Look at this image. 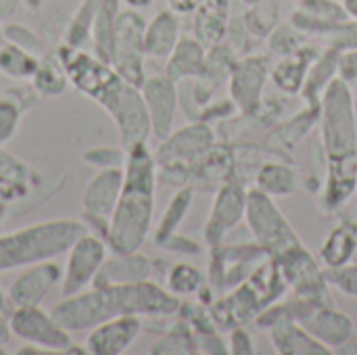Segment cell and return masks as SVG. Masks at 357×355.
Wrapping results in <instances>:
<instances>
[{
  "label": "cell",
  "mask_w": 357,
  "mask_h": 355,
  "mask_svg": "<svg viewBox=\"0 0 357 355\" xmlns=\"http://www.w3.org/2000/svg\"><path fill=\"white\" fill-rule=\"evenodd\" d=\"M320 132L326 157V184L320 207H343L357 190V109L349 82L337 75L320 98Z\"/></svg>",
  "instance_id": "cell-1"
},
{
  "label": "cell",
  "mask_w": 357,
  "mask_h": 355,
  "mask_svg": "<svg viewBox=\"0 0 357 355\" xmlns=\"http://www.w3.org/2000/svg\"><path fill=\"white\" fill-rule=\"evenodd\" d=\"M180 299L169 289L142 280L132 285L92 287L71 297H63L50 314L69 333L92 331L117 316H172L180 312Z\"/></svg>",
  "instance_id": "cell-2"
},
{
  "label": "cell",
  "mask_w": 357,
  "mask_h": 355,
  "mask_svg": "<svg viewBox=\"0 0 357 355\" xmlns=\"http://www.w3.org/2000/svg\"><path fill=\"white\" fill-rule=\"evenodd\" d=\"M157 161L146 142L128 149L123 163V188L109 220L107 247L113 253H136L146 243L155 216Z\"/></svg>",
  "instance_id": "cell-3"
},
{
  "label": "cell",
  "mask_w": 357,
  "mask_h": 355,
  "mask_svg": "<svg viewBox=\"0 0 357 355\" xmlns=\"http://www.w3.org/2000/svg\"><path fill=\"white\" fill-rule=\"evenodd\" d=\"M84 232L82 220L59 218L0 234V274L65 255Z\"/></svg>",
  "instance_id": "cell-4"
},
{
  "label": "cell",
  "mask_w": 357,
  "mask_h": 355,
  "mask_svg": "<svg viewBox=\"0 0 357 355\" xmlns=\"http://www.w3.org/2000/svg\"><path fill=\"white\" fill-rule=\"evenodd\" d=\"M245 220L255 243L266 251L268 257L276 262L303 245L291 222L274 203V199L257 186L247 190Z\"/></svg>",
  "instance_id": "cell-5"
},
{
  "label": "cell",
  "mask_w": 357,
  "mask_h": 355,
  "mask_svg": "<svg viewBox=\"0 0 357 355\" xmlns=\"http://www.w3.org/2000/svg\"><path fill=\"white\" fill-rule=\"evenodd\" d=\"M215 144V134L207 121H192L174 130L155 151L157 172L167 184H186L188 167Z\"/></svg>",
  "instance_id": "cell-6"
},
{
  "label": "cell",
  "mask_w": 357,
  "mask_h": 355,
  "mask_svg": "<svg viewBox=\"0 0 357 355\" xmlns=\"http://www.w3.org/2000/svg\"><path fill=\"white\" fill-rule=\"evenodd\" d=\"M96 103L113 119V123L119 132L121 146L126 151L138 142H146L149 136H153L151 117H149L146 103H144L140 86H134L119 75L100 94V98Z\"/></svg>",
  "instance_id": "cell-7"
},
{
  "label": "cell",
  "mask_w": 357,
  "mask_h": 355,
  "mask_svg": "<svg viewBox=\"0 0 357 355\" xmlns=\"http://www.w3.org/2000/svg\"><path fill=\"white\" fill-rule=\"evenodd\" d=\"M144 29L146 21L136 8L119 10L111 46V65L123 80L134 86H142V82L146 80Z\"/></svg>",
  "instance_id": "cell-8"
},
{
  "label": "cell",
  "mask_w": 357,
  "mask_h": 355,
  "mask_svg": "<svg viewBox=\"0 0 357 355\" xmlns=\"http://www.w3.org/2000/svg\"><path fill=\"white\" fill-rule=\"evenodd\" d=\"M56 52L65 67L69 84L84 96L92 98L94 103L119 77V73L113 69L111 63L102 61L96 54L86 52L84 48H71V46L63 44L56 48Z\"/></svg>",
  "instance_id": "cell-9"
},
{
  "label": "cell",
  "mask_w": 357,
  "mask_h": 355,
  "mask_svg": "<svg viewBox=\"0 0 357 355\" xmlns=\"http://www.w3.org/2000/svg\"><path fill=\"white\" fill-rule=\"evenodd\" d=\"M105 259H107V243L100 236L86 230L67 251V264L61 278L63 297H71L86 291L94 282Z\"/></svg>",
  "instance_id": "cell-10"
},
{
  "label": "cell",
  "mask_w": 357,
  "mask_h": 355,
  "mask_svg": "<svg viewBox=\"0 0 357 355\" xmlns=\"http://www.w3.org/2000/svg\"><path fill=\"white\" fill-rule=\"evenodd\" d=\"M8 320L13 335L29 345H38L46 352H67L71 347L69 331H65L54 316L40 305L15 308Z\"/></svg>",
  "instance_id": "cell-11"
},
{
  "label": "cell",
  "mask_w": 357,
  "mask_h": 355,
  "mask_svg": "<svg viewBox=\"0 0 357 355\" xmlns=\"http://www.w3.org/2000/svg\"><path fill=\"white\" fill-rule=\"evenodd\" d=\"M278 264L295 297H301L305 301L320 303V305L333 303V299L328 297L326 270L320 266V262L314 259V255L303 245L287 253L282 259H278Z\"/></svg>",
  "instance_id": "cell-12"
},
{
  "label": "cell",
  "mask_w": 357,
  "mask_h": 355,
  "mask_svg": "<svg viewBox=\"0 0 357 355\" xmlns=\"http://www.w3.org/2000/svg\"><path fill=\"white\" fill-rule=\"evenodd\" d=\"M272 63L268 56L261 54H249L245 59H238L234 65L228 86H230V100L236 105V109L245 115H255L261 100L264 90L270 80Z\"/></svg>",
  "instance_id": "cell-13"
},
{
  "label": "cell",
  "mask_w": 357,
  "mask_h": 355,
  "mask_svg": "<svg viewBox=\"0 0 357 355\" xmlns=\"http://www.w3.org/2000/svg\"><path fill=\"white\" fill-rule=\"evenodd\" d=\"M247 209V190L234 178L226 180L218 186L211 213L205 224V241L209 247H215L224 241V236L245 218Z\"/></svg>",
  "instance_id": "cell-14"
},
{
  "label": "cell",
  "mask_w": 357,
  "mask_h": 355,
  "mask_svg": "<svg viewBox=\"0 0 357 355\" xmlns=\"http://www.w3.org/2000/svg\"><path fill=\"white\" fill-rule=\"evenodd\" d=\"M146 111L151 117V132L161 142L174 132L176 111H178V82L163 75H151L140 86Z\"/></svg>",
  "instance_id": "cell-15"
},
{
  "label": "cell",
  "mask_w": 357,
  "mask_h": 355,
  "mask_svg": "<svg viewBox=\"0 0 357 355\" xmlns=\"http://www.w3.org/2000/svg\"><path fill=\"white\" fill-rule=\"evenodd\" d=\"M264 303L259 295L253 291V287L243 280L234 289L222 293L220 299H215L209 305V314L218 326V331H232L238 326H247L249 322L257 320V316L264 312Z\"/></svg>",
  "instance_id": "cell-16"
},
{
  "label": "cell",
  "mask_w": 357,
  "mask_h": 355,
  "mask_svg": "<svg viewBox=\"0 0 357 355\" xmlns=\"http://www.w3.org/2000/svg\"><path fill=\"white\" fill-rule=\"evenodd\" d=\"M236 63H238V54L230 44L220 42L211 48H207L205 63H203L201 71L197 73V77H192L195 80L192 100L197 103L199 109H203L211 103L215 90L222 88L224 82L230 80V73Z\"/></svg>",
  "instance_id": "cell-17"
},
{
  "label": "cell",
  "mask_w": 357,
  "mask_h": 355,
  "mask_svg": "<svg viewBox=\"0 0 357 355\" xmlns=\"http://www.w3.org/2000/svg\"><path fill=\"white\" fill-rule=\"evenodd\" d=\"M61 278H63L61 264L52 259L31 264L8 287V301L15 308L40 305L46 299V295L54 289V285L61 282Z\"/></svg>",
  "instance_id": "cell-18"
},
{
  "label": "cell",
  "mask_w": 357,
  "mask_h": 355,
  "mask_svg": "<svg viewBox=\"0 0 357 355\" xmlns=\"http://www.w3.org/2000/svg\"><path fill=\"white\" fill-rule=\"evenodd\" d=\"M123 188V167L98 169L94 178L86 184L82 195V207L86 218L102 220L109 224L115 205Z\"/></svg>",
  "instance_id": "cell-19"
},
{
  "label": "cell",
  "mask_w": 357,
  "mask_h": 355,
  "mask_svg": "<svg viewBox=\"0 0 357 355\" xmlns=\"http://www.w3.org/2000/svg\"><path fill=\"white\" fill-rule=\"evenodd\" d=\"M142 331L140 316H117L94 326L86 339V352L92 355H121Z\"/></svg>",
  "instance_id": "cell-20"
},
{
  "label": "cell",
  "mask_w": 357,
  "mask_h": 355,
  "mask_svg": "<svg viewBox=\"0 0 357 355\" xmlns=\"http://www.w3.org/2000/svg\"><path fill=\"white\" fill-rule=\"evenodd\" d=\"M347 17L341 2L335 0H299V8L293 13L291 23L303 33L328 36Z\"/></svg>",
  "instance_id": "cell-21"
},
{
  "label": "cell",
  "mask_w": 357,
  "mask_h": 355,
  "mask_svg": "<svg viewBox=\"0 0 357 355\" xmlns=\"http://www.w3.org/2000/svg\"><path fill=\"white\" fill-rule=\"evenodd\" d=\"M42 178L19 157L0 146V203H13L25 199L40 186Z\"/></svg>",
  "instance_id": "cell-22"
},
{
  "label": "cell",
  "mask_w": 357,
  "mask_h": 355,
  "mask_svg": "<svg viewBox=\"0 0 357 355\" xmlns=\"http://www.w3.org/2000/svg\"><path fill=\"white\" fill-rule=\"evenodd\" d=\"M270 339L280 355H328L331 347L310 335L299 322L291 318H278L270 324Z\"/></svg>",
  "instance_id": "cell-23"
},
{
  "label": "cell",
  "mask_w": 357,
  "mask_h": 355,
  "mask_svg": "<svg viewBox=\"0 0 357 355\" xmlns=\"http://www.w3.org/2000/svg\"><path fill=\"white\" fill-rule=\"evenodd\" d=\"M318 54H320V50L316 46L305 44L299 50L280 56L270 69V80L284 94H301L307 71Z\"/></svg>",
  "instance_id": "cell-24"
},
{
  "label": "cell",
  "mask_w": 357,
  "mask_h": 355,
  "mask_svg": "<svg viewBox=\"0 0 357 355\" xmlns=\"http://www.w3.org/2000/svg\"><path fill=\"white\" fill-rule=\"evenodd\" d=\"M153 274L151 259L136 253H113V257H107L100 266L92 287H109V285H132L149 280Z\"/></svg>",
  "instance_id": "cell-25"
},
{
  "label": "cell",
  "mask_w": 357,
  "mask_h": 355,
  "mask_svg": "<svg viewBox=\"0 0 357 355\" xmlns=\"http://www.w3.org/2000/svg\"><path fill=\"white\" fill-rule=\"evenodd\" d=\"M192 13L195 38L205 48L224 42L230 23V0H199Z\"/></svg>",
  "instance_id": "cell-26"
},
{
  "label": "cell",
  "mask_w": 357,
  "mask_h": 355,
  "mask_svg": "<svg viewBox=\"0 0 357 355\" xmlns=\"http://www.w3.org/2000/svg\"><path fill=\"white\" fill-rule=\"evenodd\" d=\"M234 172V153L228 144H213L207 153H203L190 167H188V184L211 186L224 184L232 178Z\"/></svg>",
  "instance_id": "cell-27"
},
{
  "label": "cell",
  "mask_w": 357,
  "mask_h": 355,
  "mask_svg": "<svg viewBox=\"0 0 357 355\" xmlns=\"http://www.w3.org/2000/svg\"><path fill=\"white\" fill-rule=\"evenodd\" d=\"M180 40V17L178 13L161 10L157 13L144 29V50L146 56L153 59H167L174 46Z\"/></svg>",
  "instance_id": "cell-28"
},
{
  "label": "cell",
  "mask_w": 357,
  "mask_h": 355,
  "mask_svg": "<svg viewBox=\"0 0 357 355\" xmlns=\"http://www.w3.org/2000/svg\"><path fill=\"white\" fill-rule=\"evenodd\" d=\"M207 56V48L195 36H180L178 44L165 59V75L174 82L197 77Z\"/></svg>",
  "instance_id": "cell-29"
},
{
  "label": "cell",
  "mask_w": 357,
  "mask_h": 355,
  "mask_svg": "<svg viewBox=\"0 0 357 355\" xmlns=\"http://www.w3.org/2000/svg\"><path fill=\"white\" fill-rule=\"evenodd\" d=\"M339 61H341V52L333 46H328L324 52H320L316 56V61L312 63V67L307 71L303 90H301V96L307 107L320 109L322 92L339 75Z\"/></svg>",
  "instance_id": "cell-30"
},
{
  "label": "cell",
  "mask_w": 357,
  "mask_h": 355,
  "mask_svg": "<svg viewBox=\"0 0 357 355\" xmlns=\"http://www.w3.org/2000/svg\"><path fill=\"white\" fill-rule=\"evenodd\" d=\"M357 253V222L341 220L326 236L320 249V262L324 268H341L349 264Z\"/></svg>",
  "instance_id": "cell-31"
},
{
  "label": "cell",
  "mask_w": 357,
  "mask_h": 355,
  "mask_svg": "<svg viewBox=\"0 0 357 355\" xmlns=\"http://www.w3.org/2000/svg\"><path fill=\"white\" fill-rule=\"evenodd\" d=\"M38 92L31 88H13L0 94V146H4L21 123V117L29 105L38 100Z\"/></svg>",
  "instance_id": "cell-32"
},
{
  "label": "cell",
  "mask_w": 357,
  "mask_h": 355,
  "mask_svg": "<svg viewBox=\"0 0 357 355\" xmlns=\"http://www.w3.org/2000/svg\"><path fill=\"white\" fill-rule=\"evenodd\" d=\"M69 77L59 59V52H46L40 56V63L31 75V86L40 96H59L65 92Z\"/></svg>",
  "instance_id": "cell-33"
},
{
  "label": "cell",
  "mask_w": 357,
  "mask_h": 355,
  "mask_svg": "<svg viewBox=\"0 0 357 355\" xmlns=\"http://www.w3.org/2000/svg\"><path fill=\"white\" fill-rule=\"evenodd\" d=\"M119 2L121 0H100L98 13L94 19V27H92L94 54L107 63H111V46H113L115 21L119 15Z\"/></svg>",
  "instance_id": "cell-34"
},
{
  "label": "cell",
  "mask_w": 357,
  "mask_h": 355,
  "mask_svg": "<svg viewBox=\"0 0 357 355\" xmlns=\"http://www.w3.org/2000/svg\"><path fill=\"white\" fill-rule=\"evenodd\" d=\"M192 201H195V188L190 184L182 186L174 199L169 201L159 226H157V232H155V245H161L165 239H169L172 234L178 232L180 224L184 222V218L188 216L190 207H192Z\"/></svg>",
  "instance_id": "cell-35"
},
{
  "label": "cell",
  "mask_w": 357,
  "mask_h": 355,
  "mask_svg": "<svg viewBox=\"0 0 357 355\" xmlns=\"http://www.w3.org/2000/svg\"><path fill=\"white\" fill-rule=\"evenodd\" d=\"M100 0H84L77 10L73 13V17L69 19L63 40L67 46L71 48H84V44L92 42V27H94V19L98 13Z\"/></svg>",
  "instance_id": "cell-36"
},
{
  "label": "cell",
  "mask_w": 357,
  "mask_h": 355,
  "mask_svg": "<svg viewBox=\"0 0 357 355\" xmlns=\"http://www.w3.org/2000/svg\"><path fill=\"white\" fill-rule=\"evenodd\" d=\"M257 188L270 197H287L297 190V174L284 163H264L257 172Z\"/></svg>",
  "instance_id": "cell-37"
},
{
  "label": "cell",
  "mask_w": 357,
  "mask_h": 355,
  "mask_svg": "<svg viewBox=\"0 0 357 355\" xmlns=\"http://www.w3.org/2000/svg\"><path fill=\"white\" fill-rule=\"evenodd\" d=\"M40 63V56L4 42L0 44V73L13 80H31L36 67Z\"/></svg>",
  "instance_id": "cell-38"
},
{
  "label": "cell",
  "mask_w": 357,
  "mask_h": 355,
  "mask_svg": "<svg viewBox=\"0 0 357 355\" xmlns=\"http://www.w3.org/2000/svg\"><path fill=\"white\" fill-rule=\"evenodd\" d=\"M320 117V109H314V107H305L301 113H297L291 121L278 126L274 132H272V138L280 144V146H287V149H293L310 130L312 126L318 121Z\"/></svg>",
  "instance_id": "cell-39"
},
{
  "label": "cell",
  "mask_w": 357,
  "mask_h": 355,
  "mask_svg": "<svg viewBox=\"0 0 357 355\" xmlns=\"http://www.w3.org/2000/svg\"><path fill=\"white\" fill-rule=\"evenodd\" d=\"M197 352H199L197 333L184 320L172 326V331L151 349V354H197Z\"/></svg>",
  "instance_id": "cell-40"
},
{
  "label": "cell",
  "mask_w": 357,
  "mask_h": 355,
  "mask_svg": "<svg viewBox=\"0 0 357 355\" xmlns=\"http://www.w3.org/2000/svg\"><path fill=\"white\" fill-rule=\"evenodd\" d=\"M276 19H278V6L268 0H261L249 6L247 15L243 17V23L253 38H266L276 27Z\"/></svg>",
  "instance_id": "cell-41"
},
{
  "label": "cell",
  "mask_w": 357,
  "mask_h": 355,
  "mask_svg": "<svg viewBox=\"0 0 357 355\" xmlns=\"http://www.w3.org/2000/svg\"><path fill=\"white\" fill-rule=\"evenodd\" d=\"M205 287V276L190 264H176L167 276V289L174 295H195Z\"/></svg>",
  "instance_id": "cell-42"
},
{
  "label": "cell",
  "mask_w": 357,
  "mask_h": 355,
  "mask_svg": "<svg viewBox=\"0 0 357 355\" xmlns=\"http://www.w3.org/2000/svg\"><path fill=\"white\" fill-rule=\"evenodd\" d=\"M268 46H270V52L284 56V54H291V52L299 50L301 46H305V33L289 21L282 25H276L268 33Z\"/></svg>",
  "instance_id": "cell-43"
},
{
  "label": "cell",
  "mask_w": 357,
  "mask_h": 355,
  "mask_svg": "<svg viewBox=\"0 0 357 355\" xmlns=\"http://www.w3.org/2000/svg\"><path fill=\"white\" fill-rule=\"evenodd\" d=\"M2 40L4 42H10L36 56H42L46 54V48H44V42L40 40V36L36 31H31L29 27H25L23 23H8L2 27Z\"/></svg>",
  "instance_id": "cell-44"
},
{
  "label": "cell",
  "mask_w": 357,
  "mask_h": 355,
  "mask_svg": "<svg viewBox=\"0 0 357 355\" xmlns=\"http://www.w3.org/2000/svg\"><path fill=\"white\" fill-rule=\"evenodd\" d=\"M128 151L123 146H92L84 151L82 159L96 167V169H109V167H123Z\"/></svg>",
  "instance_id": "cell-45"
},
{
  "label": "cell",
  "mask_w": 357,
  "mask_h": 355,
  "mask_svg": "<svg viewBox=\"0 0 357 355\" xmlns=\"http://www.w3.org/2000/svg\"><path fill=\"white\" fill-rule=\"evenodd\" d=\"M326 270V280L341 293L357 297V264H345L341 268H324Z\"/></svg>",
  "instance_id": "cell-46"
},
{
  "label": "cell",
  "mask_w": 357,
  "mask_h": 355,
  "mask_svg": "<svg viewBox=\"0 0 357 355\" xmlns=\"http://www.w3.org/2000/svg\"><path fill=\"white\" fill-rule=\"evenodd\" d=\"M328 46L337 48L339 52H349L357 48V21L354 19H345L343 23H339L328 36Z\"/></svg>",
  "instance_id": "cell-47"
},
{
  "label": "cell",
  "mask_w": 357,
  "mask_h": 355,
  "mask_svg": "<svg viewBox=\"0 0 357 355\" xmlns=\"http://www.w3.org/2000/svg\"><path fill=\"white\" fill-rule=\"evenodd\" d=\"M228 349L230 354L234 355H253L255 354V347H253V341H251V335L245 331V326H238V328H232L230 331V341H228Z\"/></svg>",
  "instance_id": "cell-48"
},
{
  "label": "cell",
  "mask_w": 357,
  "mask_h": 355,
  "mask_svg": "<svg viewBox=\"0 0 357 355\" xmlns=\"http://www.w3.org/2000/svg\"><path fill=\"white\" fill-rule=\"evenodd\" d=\"M159 247L161 249H167L172 253H184V255H197V253H201V247L195 241H188V239L180 236L178 232L172 234L169 239H165Z\"/></svg>",
  "instance_id": "cell-49"
},
{
  "label": "cell",
  "mask_w": 357,
  "mask_h": 355,
  "mask_svg": "<svg viewBox=\"0 0 357 355\" xmlns=\"http://www.w3.org/2000/svg\"><path fill=\"white\" fill-rule=\"evenodd\" d=\"M339 75L347 82H357V48L349 52H341Z\"/></svg>",
  "instance_id": "cell-50"
},
{
  "label": "cell",
  "mask_w": 357,
  "mask_h": 355,
  "mask_svg": "<svg viewBox=\"0 0 357 355\" xmlns=\"http://www.w3.org/2000/svg\"><path fill=\"white\" fill-rule=\"evenodd\" d=\"M199 0H167L169 8L178 15H186V13H192L195 6H197Z\"/></svg>",
  "instance_id": "cell-51"
},
{
  "label": "cell",
  "mask_w": 357,
  "mask_h": 355,
  "mask_svg": "<svg viewBox=\"0 0 357 355\" xmlns=\"http://www.w3.org/2000/svg\"><path fill=\"white\" fill-rule=\"evenodd\" d=\"M10 335H13V331H10V320H8V316L2 312V314H0V347L6 345V343L10 341Z\"/></svg>",
  "instance_id": "cell-52"
},
{
  "label": "cell",
  "mask_w": 357,
  "mask_h": 355,
  "mask_svg": "<svg viewBox=\"0 0 357 355\" xmlns=\"http://www.w3.org/2000/svg\"><path fill=\"white\" fill-rule=\"evenodd\" d=\"M19 2H21V0H0V19H2V17H8V15L17 8Z\"/></svg>",
  "instance_id": "cell-53"
},
{
  "label": "cell",
  "mask_w": 357,
  "mask_h": 355,
  "mask_svg": "<svg viewBox=\"0 0 357 355\" xmlns=\"http://www.w3.org/2000/svg\"><path fill=\"white\" fill-rule=\"evenodd\" d=\"M341 4H343V8H345L347 17H349V19H354V21H357V0H343Z\"/></svg>",
  "instance_id": "cell-54"
},
{
  "label": "cell",
  "mask_w": 357,
  "mask_h": 355,
  "mask_svg": "<svg viewBox=\"0 0 357 355\" xmlns=\"http://www.w3.org/2000/svg\"><path fill=\"white\" fill-rule=\"evenodd\" d=\"M121 2H126V4H128V8H136V10H140V8H149V6L153 4V0H121Z\"/></svg>",
  "instance_id": "cell-55"
},
{
  "label": "cell",
  "mask_w": 357,
  "mask_h": 355,
  "mask_svg": "<svg viewBox=\"0 0 357 355\" xmlns=\"http://www.w3.org/2000/svg\"><path fill=\"white\" fill-rule=\"evenodd\" d=\"M23 2H25L29 8H33V10H36V8H40V6H42V2H44V0H23Z\"/></svg>",
  "instance_id": "cell-56"
},
{
  "label": "cell",
  "mask_w": 357,
  "mask_h": 355,
  "mask_svg": "<svg viewBox=\"0 0 357 355\" xmlns=\"http://www.w3.org/2000/svg\"><path fill=\"white\" fill-rule=\"evenodd\" d=\"M2 312H6V295L0 291V314H2Z\"/></svg>",
  "instance_id": "cell-57"
},
{
  "label": "cell",
  "mask_w": 357,
  "mask_h": 355,
  "mask_svg": "<svg viewBox=\"0 0 357 355\" xmlns=\"http://www.w3.org/2000/svg\"><path fill=\"white\" fill-rule=\"evenodd\" d=\"M6 203H0V224H2V220H4V216H6Z\"/></svg>",
  "instance_id": "cell-58"
},
{
  "label": "cell",
  "mask_w": 357,
  "mask_h": 355,
  "mask_svg": "<svg viewBox=\"0 0 357 355\" xmlns=\"http://www.w3.org/2000/svg\"><path fill=\"white\" fill-rule=\"evenodd\" d=\"M257 2H261V0H243V4H247V6H253V4H257Z\"/></svg>",
  "instance_id": "cell-59"
},
{
  "label": "cell",
  "mask_w": 357,
  "mask_h": 355,
  "mask_svg": "<svg viewBox=\"0 0 357 355\" xmlns=\"http://www.w3.org/2000/svg\"><path fill=\"white\" fill-rule=\"evenodd\" d=\"M356 109H357V98H356Z\"/></svg>",
  "instance_id": "cell-60"
},
{
  "label": "cell",
  "mask_w": 357,
  "mask_h": 355,
  "mask_svg": "<svg viewBox=\"0 0 357 355\" xmlns=\"http://www.w3.org/2000/svg\"><path fill=\"white\" fill-rule=\"evenodd\" d=\"M297 2H299V0H297Z\"/></svg>",
  "instance_id": "cell-61"
}]
</instances>
